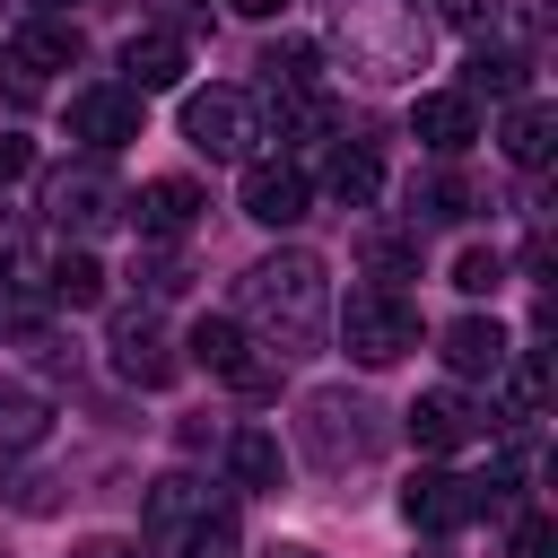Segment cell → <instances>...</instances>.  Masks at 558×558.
I'll use <instances>...</instances> for the list:
<instances>
[{
  "label": "cell",
  "mask_w": 558,
  "mask_h": 558,
  "mask_svg": "<svg viewBox=\"0 0 558 558\" xmlns=\"http://www.w3.org/2000/svg\"><path fill=\"white\" fill-rule=\"evenodd\" d=\"M497 279H506V262H497V253H488V244H471V253H462V262H453V288H462V296H488V288H497Z\"/></svg>",
  "instance_id": "obj_30"
},
{
  "label": "cell",
  "mask_w": 558,
  "mask_h": 558,
  "mask_svg": "<svg viewBox=\"0 0 558 558\" xmlns=\"http://www.w3.org/2000/svg\"><path fill=\"white\" fill-rule=\"evenodd\" d=\"M192 366H209V375L235 384V392H270V384H279V366L253 357V331H244L235 314H201V323H192Z\"/></svg>",
  "instance_id": "obj_6"
},
{
  "label": "cell",
  "mask_w": 558,
  "mask_h": 558,
  "mask_svg": "<svg viewBox=\"0 0 558 558\" xmlns=\"http://www.w3.org/2000/svg\"><path fill=\"white\" fill-rule=\"evenodd\" d=\"M122 209L140 218V235L174 244V235H192V218H201V183H183V174H157V183H140V201H122Z\"/></svg>",
  "instance_id": "obj_13"
},
{
  "label": "cell",
  "mask_w": 558,
  "mask_h": 558,
  "mask_svg": "<svg viewBox=\"0 0 558 558\" xmlns=\"http://www.w3.org/2000/svg\"><path fill=\"white\" fill-rule=\"evenodd\" d=\"M497 140H506V157H514V166H549V140H558V113H549L541 96H523V105L506 113V131H497Z\"/></svg>",
  "instance_id": "obj_22"
},
{
  "label": "cell",
  "mask_w": 558,
  "mask_h": 558,
  "mask_svg": "<svg viewBox=\"0 0 558 558\" xmlns=\"http://www.w3.org/2000/svg\"><path fill=\"white\" fill-rule=\"evenodd\" d=\"M340 340H349L357 366H392V357L418 349V305L392 296V288H349V305H340Z\"/></svg>",
  "instance_id": "obj_2"
},
{
  "label": "cell",
  "mask_w": 558,
  "mask_h": 558,
  "mask_svg": "<svg viewBox=\"0 0 558 558\" xmlns=\"http://www.w3.org/2000/svg\"><path fill=\"white\" fill-rule=\"evenodd\" d=\"M227 471H235L244 488H279V480H288V453H279L270 427H235V436H227Z\"/></svg>",
  "instance_id": "obj_21"
},
{
  "label": "cell",
  "mask_w": 558,
  "mask_h": 558,
  "mask_svg": "<svg viewBox=\"0 0 558 558\" xmlns=\"http://www.w3.org/2000/svg\"><path fill=\"white\" fill-rule=\"evenodd\" d=\"M401 427H410L418 453H453V445H471V436L488 427V410H471L462 392H418V401L401 410Z\"/></svg>",
  "instance_id": "obj_10"
},
{
  "label": "cell",
  "mask_w": 558,
  "mask_h": 558,
  "mask_svg": "<svg viewBox=\"0 0 558 558\" xmlns=\"http://www.w3.org/2000/svg\"><path fill=\"white\" fill-rule=\"evenodd\" d=\"M70 140H87L96 157H113L122 140H140V96L131 87H78L70 96Z\"/></svg>",
  "instance_id": "obj_8"
},
{
  "label": "cell",
  "mask_w": 558,
  "mask_h": 558,
  "mask_svg": "<svg viewBox=\"0 0 558 558\" xmlns=\"http://www.w3.org/2000/svg\"><path fill=\"white\" fill-rule=\"evenodd\" d=\"M270 558H323V549H305V541H288V549H270Z\"/></svg>",
  "instance_id": "obj_37"
},
{
  "label": "cell",
  "mask_w": 558,
  "mask_h": 558,
  "mask_svg": "<svg viewBox=\"0 0 558 558\" xmlns=\"http://www.w3.org/2000/svg\"><path fill=\"white\" fill-rule=\"evenodd\" d=\"M262 78H270V96H305V87H314V44H279V52H262Z\"/></svg>",
  "instance_id": "obj_25"
},
{
  "label": "cell",
  "mask_w": 558,
  "mask_h": 558,
  "mask_svg": "<svg viewBox=\"0 0 558 558\" xmlns=\"http://www.w3.org/2000/svg\"><path fill=\"white\" fill-rule=\"evenodd\" d=\"M44 9H52V0H44Z\"/></svg>",
  "instance_id": "obj_38"
},
{
  "label": "cell",
  "mask_w": 558,
  "mask_h": 558,
  "mask_svg": "<svg viewBox=\"0 0 558 558\" xmlns=\"http://www.w3.org/2000/svg\"><path fill=\"white\" fill-rule=\"evenodd\" d=\"M70 558H140V549H131V541H113V532H96V541H78Z\"/></svg>",
  "instance_id": "obj_34"
},
{
  "label": "cell",
  "mask_w": 558,
  "mask_h": 558,
  "mask_svg": "<svg viewBox=\"0 0 558 558\" xmlns=\"http://www.w3.org/2000/svg\"><path fill=\"white\" fill-rule=\"evenodd\" d=\"M410 131H418V148H427V157H462V148L480 140V105H471L462 87H445V96H418Z\"/></svg>",
  "instance_id": "obj_11"
},
{
  "label": "cell",
  "mask_w": 558,
  "mask_h": 558,
  "mask_svg": "<svg viewBox=\"0 0 558 558\" xmlns=\"http://www.w3.org/2000/svg\"><path fill=\"white\" fill-rule=\"evenodd\" d=\"M157 9H166V17H183V26L201 17V0H157Z\"/></svg>",
  "instance_id": "obj_35"
},
{
  "label": "cell",
  "mask_w": 558,
  "mask_h": 558,
  "mask_svg": "<svg viewBox=\"0 0 558 558\" xmlns=\"http://www.w3.org/2000/svg\"><path fill=\"white\" fill-rule=\"evenodd\" d=\"M227 9H244V17H270V9H288V0H227Z\"/></svg>",
  "instance_id": "obj_36"
},
{
  "label": "cell",
  "mask_w": 558,
  "mask_h": 558,
  "mask_svg": "<svg viewBox=\"0 0 558 558\" xmlns=\"http://www.w3.org/2000/svg\"><path fill=\"white\" fill-rule=\"evenodd\" d=\"M323 192H331L340 209H366V201L384 192V157H375V148H357V140H349V148H331V166H323Z\"/></svg>",
  "instance_id": "obj_19"
},
{
  "label": "cell",
  "mask_w": 558,
  "mask_h": 558,
  "mask_svg": "<svg viewBox=\"0 0 558 558\" xmlns=\"http://www.w3.org/2000/svg\"><path fill=\"white\" fill-rule=\"evenodd\" d=\"M201 514H218V497H209L201 480H183V471H166V480L148 488V532H157V541H174V532H192Z\"/></svg>",
  "instance_id": "obj_16"
},
{
  "label": "cell",
  "mask_w": 558,
  "mask_h": 558,
  "mask_svg": "<svg viewBox=\"0 0 558 558\" xmlns=\"http://www.w3.org/2000/svg\"><path fill=\"white\" fill-rule=\"evenodd\" d=\"M401 514H410L418 532H462V523L480 514V480H462V471H418V480L401 488Z\"/></svg>",
  "instance_id": "obj_9"
},
{
  "label": "cell",
  "mask_w": 558,
  "mask_h": 558,
  "mask_svg": "<svg viewBox=\"0 0 558 558\" xmlns=\"http://www.w3.org/2000/svg\"><path fill=\"white\" fill-rule=\"evenodd\" d=\"M44 427H52L44 392H26V384H9V375H0V453H26V445H44Z\"/></svg>",
  "instance_id": "obj_23"
},
{
  "label": "cell",
  "mask_w": 558,
  "mask_h": 558,
  "mask_svg": "<svg viewBox=\"0 0 558 558\" xmlns=\"http://www.w3.org/2000/svg\"><path fill=\"white\" fill-rule=\"evenodd\" d=\"M375 445H384V427H375L366 401H349V392H314V401H305V453H314L323 471H349V462H366Z\"/></svg>",
  "instance_id": "obj_4"
},
{
  "label": "cell",
  "mask_w": 558,
  "mask_h": 558,
  "mask_svg": "<svg viewBox=\"0 0 558 558\" xmlns=\"http://www.w3.org/2000/svg\"><path fill=\"white\" fill-rule=\"evenodd\" d=\"M471 96H523V61L514 52H480L471 61Z\"/></svg>",
  "instance_id": "obj_27"
},
{
  "label": "cell",
  "mask_w": 558,
  "mask_h": 558,
  "mask_svg": "<svg viewBox=\"0 0 558 558\" xmlns=\"http://www.w3.org/2000/svg\"><path fill=\"white\" fill-rule=\"evenodd\" d=\"M122 201H131V192H122L105 166H61V174L44 183V209H52L61 235H70V227H78V235H105V227L122 218Z\"/></svg>",
  "instance_id": "obj_5"
},
{
  "label": "cell",
  "mask_w": 558,
  "mask_h": 558,
  "mask_svg": "<svg viewBox=\"0 0 558 558\" xmlns=\"http://www.w3.org/2000/svg\"><path fill=\"white\" fill-rule=\"evenodd\" d=\"M514 558H549V523H541V514L514 532Z\"/></svg>",
  "instance_id": "obj_33"
},
{
  "label": "cell",
  "mask_w": 558,
  "mask_h": 558,
  "mask_svg": "<svg viewBox=\"0 0 558 558\" xmlns=\"http://www.w3.org/2000/svg\"><path fill=\"white\" fill-rule=\"evenodd\" d=\"M0 61H17L26 78H44V70H70L78 61V26H52V17H35V26H17L9 35V52Z\"/></svg>",
  "instance_id": "obj_17"
},
{
  "label": "cell",
  "mask_w": 558,
  "mask_h": 558,
  "mask_svg": "<svg viewBox=\"0 0 558 558\" xmlns=\"http://www.w3.org/2000/svg\"><path fill=\"white\" fill-rule=\"evenodd\" d=\"M113 366H122L131 384L157 392V384L174 375V349H166V331H157L148 314H113Z\"/></svg>",
  "instance_id": "obj_14"
},
{
  "label": "cell",
  "mask_w": 558,
  "mask_h": 558,
  "mask_svg": "<svg viewBox=\"0 0 558 558\" xmlns=\"http://www.w3.org/2000/svg\"><path fill=\"white\" fill-rule=\"evenodd\" d=\"M183 140L227 166V157H244V148L262 140V113H253L244 87H192V96H183Z\"/></svg>",
  "instance_id": "obj_3"
},
{
  "label": "cell",
  "mask_w": 558,
  "mask_h": 558,
  "mask_svg": "<svg viewBox=\"0 0 558 558\" xmlns=\"http://www.w3.org/2000/svg\"><path fill=\"white\" fill-rule=\"evenodd\" d=\"M462 209H471V183L462 174H427L418 183V218H462Z\"/></svg>",
  "instance_id": "obj_29"
},
{
  "label": "cell",
  "mask_w": 558,
  "mask_h": 558,
  "mask_svg": "<svg viewBox=\"0 0 558 558\" xmlns=\"http://www.w3.org/2000/svg\"><path fill=\"white\" fill-rule=\"evenodd\" d=\"M235 305H244V323L262 331L270 357H314L323 331H331V279H323L314 253H270V262H253L244 288H235Z\"/></svg>",
  "instance_id": "obj_1"
},
{
  "label": "cell",
  "mask_w": 558,
  "mask_h": 558,
  "mask_svg": "<svg viewBox=\"0 0 558 558\" xmlns=\"http://www.w3.org/2000/svg\"><path fill=\"white\" fill-rule=\"evenodd\" d=\"M174 558H235V514H201L192 532H174Z\"/></svg>",
  "instance_id": "obj_26"
},
{
  "label": "cell",
  "mask_w": 558,
  "mask_h": 558,
  "mask_svg": "<svg viewBox=\"0 0 558 558\" xmlns=\"http://www.w3.org/2000/svg\"><path fill=\"white\" fill-rule=\"evenodd\" d=\"M44 331V288L35 279H0V340H35Z\"/></svg>",
  "instance_id": "obj_24"
},
{
  "label": "cell",
  "mask_w": 558,
  "mask_h": 558,
  "mask_svg": "<svg viewBox=\"0 0 558 558\" xmlns=\"http://www.w3.org/2000/svg\"><path fill=\"white\" fill-rule=\"evenodd\" d=\"M506 357H514V340H506L488 314L445 323V366H453V375H506Z\"/></svg>",
  "instance_id": "obj_15"
},
{
  "label": "cell",
  "mask_w": 558,
  "mask_h": 558,
  "mask_svg": "<svg viewBox=\"0 0 558 558\" xmlns=\"http://www.w3.org/2000/svg\"><path fill=\"white\" fill-rule=\"evenodd\" d=\"M35 288H44V305H78V314L105 305V270H96V253H52Z\"/></svg>",
  "instance_id": "obj_20"
},
{
  "label": "cell",
  "mask_w": 558,
  "mask_h": 558,
  "mask_svg": "<svg viewBox=\"0 0 558 558\" xmlns=\"http://www.w3.org/2000/svg\"><path fill=\"white\" fill-rule=\"evenodd\" d=\"M122 70H131V96H157L183 78V35H131L122 44Z\"/></svg>",
  "instance_id": "obj_18"
},
{
  "label": "cell",
  "mask_w": 558,
  "mask_h": 558,
  "mask_svg": "<svg viewBox=\"0 0 558 558\" xmlns=\"http://www.w3.org/2000/svg\"><path fill=\"white\" fill-rule=\"evenodd\" d=\"M305 174L288 166V157H270V166H244V218H262V227H296L305 218Z\"/></svg>",
  "instance_id": "obj_12"
},
{
  "label": "cell",
  "mask_w": 558,
  "mask_h": 558,
  "mask_svg": "<svg viewBox=\"0 0 558 558\" xmlns=\"http://www.w3.org/2000/svg\"><path fill=\"white\" fill-rule=\"evenodd\" d=\"M349 52H357L366 78H410L418 52H427V26H418L410 9H401L392 26H384V9H349Z\"/></svg>",
  "instance_id": "obj_7"
},
{
  "label": "cell",
  "mask_w": 558,
  "mask_h": 558,
  "mask_svg": "<svg viewBox=\"0 0 558 558\" xmlns=\"http://www.w3.org/2000/svg\"><path fill=\"white\" fill-rule=\"evenodd\" d=\"M35 166V140H17V131H0V183H17Z\"/></svg>",
  "instance_id": "obj_32"
},
{
  "label": "cell",
  "mask_w": 558,
  "mask_h": 558,
  "mask_svg": "<svg viewBox=\"0 0 558 558\" xmlns=\"http://www.w3.org/2000/svg\"><path fill=\"white\" fill-rule=\"evenodd\" d=\"M366 270L375 279H410L418 270V235H366Z\"/></svg>",
  "instance_id": "obj_28"
},
{
  "label": "cell",
  "mask_w": 558,
  "mask_h": 558,
  "mask_svg": "<svg viewBox=\"0 0 558 558\" xmlns=\"http://www.w3.org/2000/svg\"><path fill=\"white\" fill-rule=\"evenodd\" d=\"M506 366H514V375H506V410H514V418H532L549 375H541V357H506Z\"/></svg>",
  "instance_id": "obj_31"
}]
</instances>
